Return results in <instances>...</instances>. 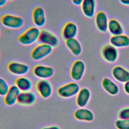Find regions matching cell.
<instances>
[{
    "instance_id": "cell-1",
    "label": "cell",
    "mask_w": 129,
    "mask_h": 129,
    "mask_svg": "<svg viewBox=\"0 0 129 129\" xmlns=\"http://www.w3.org/2000/svg\"><path fill=\"white\" fill-rule=\"evenodd\" d=\"M40 31L38 27H31L19 36L18 41L23 45H32L38 41Z\"/></svg>"
},
{
    "instance_id": "cell-2",
    "label": "cell",
    "mask_w": 129,
    "mask_h": 129,
    "mask_svg": "<svg viewBox=\"0 0 129 129\" xmlns=\"http://www.w3.org/2000/svg\"><path fill=\"white\" fill-rule=\"evenodd\" d=\"M80 89L77 83L70 82L59 87L57 90V93L60 97L68 99L76 96Z\"/></svg>"
},
{
    "instance_id": "cell-3",
    "label": "cell",
    "mask_w": 129,
    "mask_h": 129,
    "mask_svg": "<svg viewBox=\"0 0 129 129\" xmlns=\"http://www.w3.org/2000/svg\"><path fill=\"white\" fill-rule=\"evenodd\" d=\"M53 48L47 44L40 43L35 46L30 53L31 58L34 61L41 60L48 56L52 52Z\"/></svg>"
},
{
    "instance_id": "cell-4",
    "label": "cell",
    "mask_w": 129,
    "mask_h": 129,
    "mask_svg": "<svg viewBox=\"0 0 129 129\" xmlns=\"http://www.w3.org/2000/svg\"><path fill=\"white\" fill-rule=\"evenodd\" d=\"M1 22L5 27L12 29H20L24 24V20L22 17L11 14L4 15L1 19Z\"/></svg>"
},
{
    "instance_id": "cell-5",
    "label": "cell",
    "mask_w": 129,
    "mask_h": 129,
    "mask_svg": "<svg viewBox=\"0 0 129 129\" xmlns=\"http://www.w3.org/2000/svg\"><path fill=\"white\" fill-rule=\"evenodd\" d=\"M36 89L39 95L43 99L50 98L53 94V87L48 80L40 79L36 84Z\"/></svg>"
},
{
    "instance_id": "cell-6",
    "label": "cell",
    "mask_w": 129,
    "mask_h": 129,
    "mask_svg": "<svg viewBox=\"0 0 129 129\" xmlns=\"http://www.w3.org/2000/svg\"><path fill=\"white\" fill-rule=\"evenodd\" d=\"M86 71V64L85 62L80 59L75 60L71 68L70 75L72 79L75 81L81 80Z\"/></svg>"
},
{
    "instance_id": "cell-7",
    "label": "cell",
    "mask_w": 129,
    "mask_h": 129,
    "mask_svg": "<svg viewBox=\"0 0 129 129\" xmlns=\"http://www.w3.org/2000/svg\"><path fill=\"white\" fill-rule=\"evenodd\" d=\"M101 54L105 61L109 63H113L117 60L119 53L117 48L110 44H107L102 48Z\"/></svg>"
},
{
    "instance_id": "cell-8",
    "label": "cell",
    "mask_w": 129,
    "mask_h": 129,
    "mask_svg": "<svg viewBox=\"0 0 129 129\" xmlns=\"http://www.w3.org/2000/svg\"><path fill=\"white\" fill-rule=\"evenodd\" d=\"M38 41L42 44H45L51 46L53 48L56 47L59 44V40L57 36L47 30H42Z\"/></svg>"
},
{
    "instance_id": "cell-9",
    "label": "cell",
    "mask_w": 129,
    "mask_h": 129,
    "mask_svg": "<svg viewBox=\"0 0 129 129\" xmlns=\"http://www.w3.org/2000/svg\"><path fill=\"white\" fill-rule=\"evenodd\" d=\"M54 73V69L52 67L41 64L35 66L33 69L34 75L39 79L47 80L53 77Z\"/></svg>"
},
{
    "instance_id": "cell-10",
    "label": "cell",
    "mask_w": 129,
    "mask_h": 129,
    "mask_svg": "<svg viewBox=\"0 0 129 129\" xmlns=\"http://www.w3.org/2000/svg\"><path fill=\"white\" fill-rule=\"evenodd\" d=\"M7 68L11 74L19 77L27 74L30 70V67L27 64L16 61L10 62Z\"/></svg>"
},
{
    "instance_id": "cell-11",
    "label": "cell",
    "mask_w": 129,
    "mask_h": 129,
    "mask_svg": "<svg viewBox=\"0 0 129 129\" xmlns=\"http://www.w3.org/2000/svg\"><path fill=\"white\" fill-rule=\"evenodd\" d=\"M37 100V97L33 92H21L18 96L17 103L22 106H31L36 102Z\"/></svg>"
},
{
    "instance_id": "cell-12",
    "label": "cell",
    "mask_w": 129,
    "mask_h": 129,
    "mask_svg": "<svg viewBox=\"0 0 129 129\" xmlns=\"http://www.w3.org/2000/svg\"><path fill=\"white\" fill-rule=\"evenodd\" d=\"M109 20L108 16L105 12H98L95 17V23L97 29L102 33H106L108 29Z\"/></svg>"
},
{
    "instance_id": "cell-13",
    "label": "cell",
    "mask_w": 129,
    "mask_h": 129,
    "mask_svg": "<svg viewBox=\"0 0 129 129\" xmlns=\"http://www.w3.org/2000/svg\"><path fill=\"white\" fill-rule=\"evenodd\" d=\"M21 91L15 85H11L10 89L4 97V101L5 104L8 106H12L17 103L18 96Z\"/></svg>"
},
{
    "instance_id": "cell-14",
    "label": "cell",
    "mask_w": 129,
    "mask_h": 129,
    "mask_svg": "<svg viewBox=\"0 0 129 129\" xmlns=\"http://www.w3.org/2000/svg\"><path fill=\"white\" fill-rule=\"evenodd\" d=\"M32 19L35 25L39 28L43 27L46 23V17L44 9L40 6L35 8L32 12Z\"/></svg>"
},
{
    "instance_id": "cell-15",
    "label": "cell",
    "mask_w": 129,
    "mask_h": 129,
    "mask_svg": "<svg viewBox=\"0 0 129 129\" xmlns=\"http://www.w3.org/2000/svg\"><path fill=\"white\" fill-rule=\"evenodd\" d=\"M91 96L90 90L86 87L81 88L76 95V103L79 107H85L88 104Z\"/></svg>"
},
{
    "instance_id": "cell-16",
    "label": "cell",
    "mask_w": 129,
    "mask_h": 129,
    "mask_svg": "<svg viewBox=\"0 0 129 129\" xmlns=\"http://www.w3.org/2000/svg\"><path fill=\"white\" fill-rule=\"evenodd\" d=\"M112 75L115 80L121 83L129 80V71L121 66H116L112 69Z\"/></svg>"
},
{
    "instance_id": "cell-17",
    "label": "cell",
    "mask_w": 129,
    "mask_h": 129,
    "mask_svg": "<svg viewBox=\"0 0 129 129\" xmlns=\"http://www.w3.org/2000/svg\"><path fill=\"white\" fill-rule=\"evenodd\" d=\"M81 10L83 15L89 18H93L96 13V0H83L81 5Z\"/></svg>"
},
{
    "instance_id": "cell-18",
    "label": "cell",
    "mask_w": 129,
    "mask_h": 129,
    "mask_svg": "<svg viewBox=\"0 0 129 129\" xmlns=\"http://www.w3.org/2000/svg\"><path fill=\"white\" fill-rule=\"evenodd\" d=\"M78 33V27L77 24L73 22L67 23L62 30V37L65 40L76 38Z\"/></svg>"
},
{
    "instance_id": "cell-19",
    "label": "cell",
    "mask_w": 129,
    "mask_h": 129,
    "mask_svg": "<svg viewBox=\"0 0 129 129\" xmlns=\"http://www.w3.org/2000/svg\"><path fill=\"white\" fill-rule=\"evenodd\" d=\"M109 44L117 48L127 47L129 46V37L124 34L111 36L109 38Z\"/></svg>"
},
{
    "instance_id": "cell-20",
    "label": "cell",
    "mask_w": 129,
    "mask_h": 129,
    "mask_svg": "<svg viewBox=\"0 0 129 129\" xmlns=\"http://www.w3.org/2000/svg\"><path fill=\"white\" fill-rule=\"evenodd\" d=\"M75 118L81 121L90 122L94 119V115L93 112L89 109L85 107H80L74 112Z\"/></svg>"
},
{
    "instance_id": "cell-21",
    "label": "cell",
    "mask_w": 129,
    "mask_h": 129,
    "mask_svg": "<svg viewBox=\"0 0 129 129\" xmlns=\"http://www.w3.org/2000/svg\"><path fill=\"white\" fill-rule=\"evenodd\" d=\"M101 85L103 89L110 95H116L119 93L118 86L109 78H104L102 80Z\"/></svg>"
},
{
    "instance_id": "cell-22",
    "label": "cell",
    "mask_w": 129,
    "mask_h": 129,
    "mask_svg": "<svg viewBox=\"0 0 129 129\" xmlns=\"http://www.w3.org/2000/svg\"><path fill=\"white\" fill-rule=\"evenodd\" d=\"M107 31L111 36L124 34V29L122 24L117 19H111L109 20Z\"/></svg>"
},
{
    "instance_id": "cell-23",
    "label": "cell",
    "mask_w": 129,
    "mask_h": 129,
    "mask_svg": "<svg viewBox=\"0 0 129 129\" xmlns=\"http://www.w3.org/2000/svg\"><path fill=\"white\" fill-rule=\"evenodd\" d=\"M65 43L68 49L74 55L77 56L82 53L83 51L82 46L76 38L66 40Z\"/></svg>"
},
{
    "instance_id": "cell-24",
    "label": "cell",
    "mask_w": 129,
    "mask_h": 129,
    "mask_svg": "<svg viewBox=\"0 0 129 129\" xmlns=\"http://www.w3.org/2000/svg\"><path fill=\"white\" fill-rule=\"evenodd\" d=\"M15 85L21 92L31 91L33 88V82L31 80L24 76L17 78L15 81Z\"/></svg>"
},
{
    "instance_id": "cell-25",
    "label": "cell",
    "mask_w": 129,
    "mask_h": 129,
    "mask_svg": "<svg viewBox=\"0 0 129 129\" xmlns=\"http://www.w3.org/2000/svg\"><path fill=\"white\" fill-rule=\"evenodd\" d=\"M10 86L3 78L0 77V96L4 97L8 93Z\"/></svg>"
},
{
    "instance_id": "cell-26",
    "label": "cell",
    "mask_w": 129,
    "mask_h": 129,
    "mask_svg": "<svg viewBox=\"0 0 129 129\" xmlns=\"http://www.w3.org/2000/svg\"><path fill=\"white\" fill-rule=\"evenodd\" d=\"M115 126L117 129H129V119H118L115 121Z\"/></svg>"
},
{
    "instance_id": "cell-27",
    "label": "cell",
    "mask_w": 129,
    "mask_h": 129,
    "mask_svg": "<svg viewBox=\"0 0 129 129\" xmlns=\"http://www.w3.org/2000/svg\"><path fill=\"white\" fill-rule=\"evenodd\" d=\"M119 119H129V107L120 109L118 113Z\"/></svg>"
},
{
    "instance_id": "cell-28",
    "label": "cell",
    "mask_w": 129,
    "mask_h": 129,
    "mask_svg": "<svg viewBox=\"0 0 129 129\" xmlns=\"http://www.w3.org/2000/svg\"><path fill=\"white\" fill-rule=\"evenodd\" d=\"M123 89L125 93L129 95V80L124 83Z\"/></svg>"
},
{
    "instance_id": "cell-29",
    "label": "cell",
    "mask_w": 129,
    "mask_h": 129,
    "mask_svg": "<svg viewBox=\"0 0 129 129\" xmlns=\"http://www.w3.org/2000/svg\"><path fill=\"white\" fill-rule=\"evenodd\" d=\"M41 129H61L60 127L57 125H51L42 127Z\"/></svg>"
},
{
    "instance_id": "cell-30",
    "label": "cell",
    "mask_w": 129,
    "mask_h": 129,
    "mask_svg": "<svg viewBox=\"0 0 129 129\" xmlns=\"http://www.w3.org/2000/svg\"><path fill=\"white\" fill-rule=\"evenodd\" d=\"M83 0H72V3L76 6H81Z\"/></svg>"
},
{
    "instance_id": "cell-31",
    "label": "cell",
    "mask_w": 129,
    "mask_h": 129,
    "mask_svg": "<svg viewBox=\"0 0 129 129\" xmlns=\"http://www.w3.org/2000/svg\"><path fill=\"white\" fill-rule=\"evenodd\" d=\"M120 3L123 5L129 6V0H119Z\"/></svg>"
},
{
    "instance_id": "cell-32",
    "label": "cell",
    "mask_w": 129,
    "mask_h": 129,
    "mask_svg": "<svg viewBox=\"0 0 129 129\" xmlns=\"http://www.w3.org/2000/svg\"><path fill=\"white\" fill-rule=\"evenodd\" d=\"M8 0H0V7L5 6L7 3Z\"/></svg>"
},
{
    "instance_id": "cell-33",
    "label": "cell",
    "mask_w": 129,
    "mask_h": 129,
    "mask_svg": "<svg viewBox=\"0 0 129 129\" xmlns=\"http://www.w3.org/2000/svg\"><path fill=\"white\" fill-rule=\"evenodd\" d=\"M14 0H8V1H9V2H11V1H13Z\"/></svg>"
},
{
    "instance_id": "cell-34",
    "label": "cell",
    "mask_w": 129,
    "mask_h": 129,
    "mask_svg": "<svg viewBox=\"0 0 129 129\" xmlns=\"http://www.w3.org/2000/svg\"><path fill=\"white\" fill-rule=\"evenodd\" d=\"M0 34H1V31H0Z\"/></svg>"
}]
</instances>
